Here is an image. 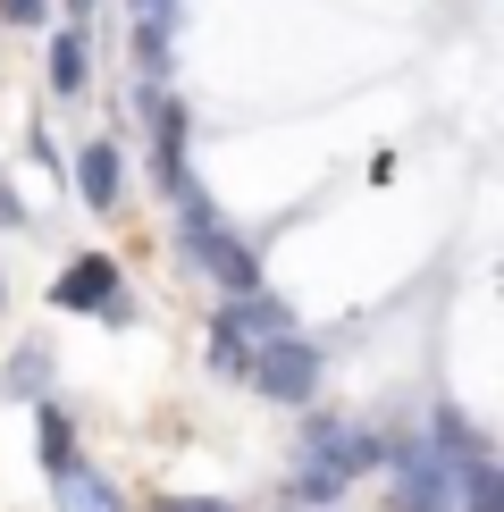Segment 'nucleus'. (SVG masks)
<instances>
[{"instance_id": "f257e3e1", "label": "nucleus", "mask_w": 504, "mask_h": 512, "mask_svg": "<svg viewBox=\"0 0 504 512\" xmlns=\"http://www.w3.org/2000/svg\"><path fill=\"white\" fill-rule=\"evenodd\" d=\"M387 462V437H370V429H345V420H311L303 429V496L311 504H328L345 479H362Z\"/></svg>"}, {"instance_id": "f03ea898", "label": "nucleus", "mask_w": 504, "mask_h": 512, "mask_svg": "<svg viewBox=\"0 0 504 512\" xmlns=\"http://www.w3.org/2000/svg\"><path fill=\"white\" fill-rule=\"evenodd\" d=\"M177 210H185V252H194V261H202L210 277H219L227 294L261 286V252H252V244L236 236V227H219V219H210V202H177Z\"/></svg>"}, {"instance_id": "7ed1b4c3", "label": "nucleus", "mask_w": 504, "mask_h": 512, "mask_svg": "<svg viewBox=\"0 0 504 512\" xmlns=\"http://www.w3.org/2000/svg\"><path fill=\"white\" fill-rule=\"evenodd\" d=\"M244 378L269 403H311V395H320V353H311L303 336H261V353H252Z\"/></svg>"}, {"instance_id": "20e7f679", "label": "nucleus", "mask_w": 504, "mask_h": 512, "mask_svg": "<svg viewBox=\"0 0 504 512\" xmlns=\"http://www.w3.org/2000/svg\"><path fill=\"white\" fill-rule=\"evenodd\" d=\"M51 303H59V311H110V303H118V261H101V252H76V261L59 269Z\"/></svg>"}, {"instance_id": "39448f33", "label": "nucleus", "mask_w": 504, "mask_h": 512, "mask_svg": "<svg viewBox=\"0 0 504 512\" xmlns=\"http://www.w3.org/2000/svg\"><path fill=\"white\" fill-rule=\"evenodd\" d=\"M395 471H404V512H446V496H454V454H387Z\"/></svg>"}, {"instance_id": "423d86ee", "label": "nucleus", "mask_w": 504, "mask_h": 512, "mask_svg": "<svg viewBox=\"0 0 504 512\" xmlns=\"http://www.w3.org/2000/svg\"><path fill=\"white\" fill-rule=\"evenodd\" d=\"M76 194L93 210L118 202V152H110V143H84V152H76Z\"/></svg>"}, {"instance_id": "0eeeda50", "label": "nucleus", "mask_w": 504, "mask_h": 512, "mask_svg": "<svg viewBox=\"0 0 504 512\" xmlns=\"http://www.w3.org/2000/svg\"><path fill=\"white\" fill-rule=\"evenodd\" d=\"M219 328H236V336H286V311L269 303V294H227V311H219Z\"/></svg>"}, {"instance_id": "6e6552de", "label": "nucleus", "mask_w": 504, "mask_h": 512, "mask_svg": "<svg viewBox=\"0 0 504 512\" xmlns=\"http://www.w3.org/2000/svg\"><path fill=\"white\" fill-rule=\"evenodd\" d=\"M454 471H462V512H504V479L488 454H462Z\"/></svg>"}, {"instance_id": "1a4fd4ad", "label": "nucleus", "mask_w": 504, "mask_h": 512, "mask_svg": "<svg viewBox=\"0 0 504 512\" xmlns=\"http://www.w3.org/2000/svg\"><path fill=\"white\" fill-rule=\"evenodd\" d=\"M59 512H118V487L76 462V471H59Z\"/></svg>"}, {"instance_id": "9d476101", "label": "nucleus", "mask_w": 504, "mask_h": 512, "mask_svg": "<svg viewBox=\"0 0 504 512\" xmlns=\"http://www.w3.org/2000/svg\"><path fill=\"white\" fill-rule=\"evenodd\" d=\"M84 51H93V42H84L76 26L51 42V84H59V93H84V76H93V59H84Z\"/></svg>"}, {"instance_id": "9b49d317", "label": "nucleus", "mask_w": 504, "mask_h": 512, "mask_svg": "<svg viewBox=\"0 0 504 512\" xmlns=\"http://www.w3.org/2000/svg\"><path fill=\"white\" fill-rule=\"evenodd\" d=\"M143 118H152V143L177 160L185 152V110H177V101H160V93H143Z\"/></svg>"}, {"instance_id": "f8f14e48", "label": "nucleus", "mask_w": 504, "mask_h": 512, "mask_svg": "<svg viewBox=\"0 0 504 512\" xmlns=\"http://www.w3.org/2000/svg\"><path fill=\"white\" fill-rule=\"evenodd\" d=\"M42 471H76V429H68V420H59V412H42Z\"/></svg>"}, {"instance_id": "ddd939ff", "label": "nucleus", "mask_w": 504, "mask_h": 512, "mask_svg": "<svg viewBox=\"0 0 504 512\" xmlns=\"http://www.w3.org/2000/svg\"><path fill=\"white\" fill-rule=\"evenodd\" d=\"M210 370H219V378H244V370H252V336L210 328Z\"/></svg>"}, {"instance_id": "4468645a", "label": "nucleus", "mask_w": 504, "mask_h": 512, "mask_svg": "<svg viewBox=\"0 0 504 512\" xmlns=\"http://www.w3.org/2000/svg\"><path fill=\"white\" fill-rule=\"evenodd\" d=\"M168 26H177V17H135V59H143V76L168 68Z\"/></svg>"}, {"instance_id": "2eb2a0df", "label": "nucleus", "mask_w": 504, "mask_h": 512, "mask_svg": "<svg viewBox=\"0 0 504 512\" xmlns=\"http://www.w3.org/2000/svg\"><path fill=\"white\" fill-rule=\"evenodd\" d=\"M42 378H51V353H42V345L9 361V395H42Z\"/></svg>"}, {"instance_id": "dca6fc26", "label": "nucleus", "mask_w": 504, "mask_h": 512, "mask_svg": "<svg viewBox=\"0 0 504 512\" xmlns=\"http://www.w3.org/2000/svg\"><path fill=\"white\" fill-rule=\"evenodd\" d=\"M437 437L454 445V462H462V454H488V445H479V429H471V420L454 412V403H446V412H437Z\"/></svg>"}, {"instance_id": "f3484780", "label": "nucleus", "mask_w": 504, "mask_h": 512, "mask_svg": "<svg viewBox=\"0 0 504 512\" xmlns=\"http://www.w3.org/2000/svg\"><path fill=\"white\" fill-rule=\"evenodd\" d=\"M152 512H236V504H219V496H160Z\"/></svg>"}, {"instance_id": "a211bd4d", "label": "nucleus", "mask_w": 504, "mask_h": 512, "mask_svg": "<svg viewBox=\"0 0 504 512\" xmlns=\"http://www.w3.org/2000/svg\"><path fill=\"white\" fill-rule=\"evenodd\" d=\"M42 9H51V0H0V17H9V26H34Z\"/></svg>"}, {"instance_id": "6ab92c4d", "label": "nucleus", "mask_w": 504, "mask_h": 512, "mask_svg": "<svg viewBox=\"0 0 504 512\" xmlns=\"http://www.w3.org/2000/svg\"><path fill=\"white\" fill-rule=\"evenodd\" d=\"M0 227H26V202L9 194V177H0Z\"/></svg>"}, {"instance_id": "aec40b11", "label": "nucleus", "mask_w": 504, "mask_h": 512, "mask_svg": "<svg viewBox=\"0 0 504 512\" xmlns=\"http://www.w3.org/2000/svg\"><path fill=\"white\" fill-rule=\"evenodd\" d=\"M135 17H177V0H135Z\"/></svg>"}, {"instance_id": "412c9836", "label": "nucleus", "mask_w": 504, "mask_h": 512, "mask_svg": "<svg viewBox=\"0 0 504 512\" xmlns=\"http://www.w3.org/2000/svg\"><path fill=\"white\" fill-rule=\"evenodd\" d=\"M68 9H76V17H84V9H93V0H68Z\"/></svg>"}, {"instance_id": "4be33fe9", "label": "nucleus", "mask_w": 504, "mask_h": 512, "mask_svg": "<svg viewBox=\"0 0 504 512\" xmlns=\"http://www.w3.org/2000/svg\"><path fill=\"white\" fill-rule=\"evenodd\" d=\"M286 512H303V504H286Z\"/></svg>"}]
</instances>
